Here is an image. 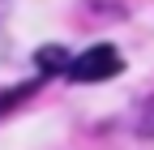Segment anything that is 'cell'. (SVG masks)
<instances>
[{
	"label": "cell",
	"mask_w": 154,
	"mask_h": 150,
	"mask_svg": "<svg viewBox=\"0 0 154 150\" xmlns=\"http://www.w3.org/2000/svg\"><path fill=\"white\" fill-rule=\"evenodd\" d=\"M137 133H141L146 142H154V103H146V111H141V120H137Z\"/></svg>",
	"instance_id": "cell-4"
},
{
	"label": "cell",
	"mask_w": 154,
	"mask_h": 150,
	"mask_svg": "<svg viewBox=\"0 0 154 150\" xmlns=\"http://www.w3.org/2000/svg\"><path fill=\"white\" fill-rule=\"evenodd\" d=\"M120 69H124L120 52H116L111 43H94V47H86L82 56H73V64H69L64 77H69V82H107V77H116Z\"/></svg>",
	"instance_id": "cell-1"
},
{
	"label": "cell",
	"mask_w": 154,
	"mask_h": 150,
	"mask_svg": "<svg viewBox=\"0 0 154 150\" xmlns=\"http://www.w3.org/2000/svg\"><path fill=\"white\" fill-rule=\"evenodd\" d=\"M38 90V82H26V86H17V90H9V95H0V111H9L17 99H26V95H34Z\"/></svg>",
	"instance_id": "cell-3"
},
{
	"label": "cell",
	"mask_w": 154,
	"mask_h": 150,
	"mask_svg": "<svg viewBox=\"0 0 154 150\" xmlns=\"http://www.w3.org/2000/svg\"><path fill=\"white\" fill-rule=\"evenodd\" d=\"M34 64H38V73L43 77H51V73H69V56H64V47L60 43H47V47H38L34 52Z\"/></svg>",
	"instance_id": "cell-2"
}]
</instances>
